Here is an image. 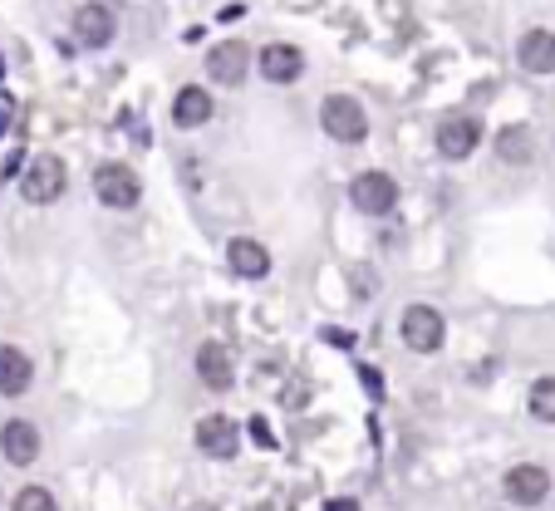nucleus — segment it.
<instances>
[{
    "label": "nucleus",
    "instance_id": "a211bd4d",
    "mask_svg": "<svg viewBox=\"0 0 555 511\" xmlns=\"http://www.w3.org/2000/svg\"><path fill=\"white\" fill-rule=\"evenodd\" d=\"M497 158H501V163H511V168H526V163L536 158V133H531L526 123L501 128V133H497Z\"/></svg>",
    "mask_w": 555,
    "mask_h": 511
},
{
    "label": "nucleus",
    "instance_id": "6ab92c4d",
    "mask_svg": "<svg viewBox=\"0 0 555 511\" xmlns=\"http://www.w3.org/2000/svg\"><path fill=\"white\" fill-rule=\"evenodd\" d=\"M531 418L555 423V379H536L531 384Z\"/></svg>",
    "mask_w": 555,
    "mask_h": 511
},
{
    "label": "nucleus",
    "instance_id": "f257e3e1",
    "mask_svg": "<svg viewBox=\"0 0 555 511\" xmlns=\"http://www.w3.org/2000/svg\"><path fill=\"white\" fill-rule=\"evenodd\" d=\"M320 123L334 143H364L369 138V118H364V104L349 99V94H330L320 104Z\"/></svg>",
    "mask_w": 555,
    "mask_h": 511
},
{
    "label": "nucleus",
    "instance_id": "f3484780",
    "mask_svg": "<svg viewBox=\"0 0 555 511\" xmlns=\"http://www.w3.org/2000/svg\"><path fill=\"white\" fill-rule=\"evenodd\" d=\"M212 114H217V109H212V94H207V89H197V84L177 89V99H172V123H177V128H202Z\"/></svg>",
    "mask_w": 555,
    "mask_h": 511
},
{
    "label": "nucleus",
    "instance_id": "2eb2a0df",
    "mask_svg": "<svg viewBox=\"0 0 555 511\" xmlns=\"http://www.w3.org/2000/svg\"><path fill=\"white\" fill-rule=\"evenodd\" d=\"M197 379H202L212 394H226V389H231L236 369H231V354H226L222 344H202V349H197Z\"/></svg>",
    "mask_w": 555,
    "mask_h": 511
},
{
    "label": "nucleus",
    "instance_id": "6e6552de",
    "mask_svg": "<svg viewBox=\"0 0 555 511\" xmlns=\"http://www.w3.org/2000/svg\"><path fill=\"white\" fill-rule=\"evenodd\" d=\"M74 40L89 45V50H104L113 40V10L109 5H99V0L79 5V10H74Z\"/></svg>",
    "mask_w": 555,
    "mask_h": 511
},
{
    "label": "nucleus",
    "instance_id": "0eeeda50",
    "mask_svg": "<svg viewBox=\"0 0 555 511\" xmlns=\"http://www.w3.org/2000/svg\"><path fill=\"white\" fill-rule=\"evenodd\" d=\"M482 143V123L477 118H467V114H447L443 123H438V153L443 158H467L472 148Z\"/></svg>",
    "mask_w": 555,
    "mask_h": 511
},
{
    "label": "nucleus",
    "instance_id": "9b49d317",
    "mask_svg": "<svg viewBox=\"0 0 555 511\" xmlns=\"http://www.w3.org/2000/svg\"><path fill=\"white\" fill-rule=\"evenodd\" d=\"M246 64H251L246 40H222V45H212V55H207V74H212L217 84H241V79H246Z\"/></svg>",
    "mask_w": 555,
    "mask_h": 511
},
{
    "label": "nucleus",
    "instance_id": "423d86ee",
    "mask_svg": "<svg viewBox=\"0 0 555 511\" xmlns=\"http://www.w3.org/2000/svg\"><path fill=\"white\" fill-rule=\"evenodd\" d=\"M506 497H511L516 507H541V502L551 497V472L536 467V462L511 467V472H506Z\"/></svg>",
    "mask_w": 555,
    "mask_h": 511
},
{
    "label": "nucleus",
    "instance_id": "b1692460",
    "mask_svg": "<svg viewBox=\"0 0 555 511\" xmlns=\"http://www.w3.org/2000/svg\"><path fill=\"white\" fill-rule=\"evenodd\" d=\"M0 74H5V64H0Z\"/></svg>",
    "mask_w": 555,
    "mask_h": 511
},
{
    "label": "nucleus",
    "instance_id": "ddd939ff",
    "mask_svg": "<svg viewBox=\"0 0 555 511\" xmlns=\"http://www.w3.org/2000/svg\"><path fill=\"white\" fill-rule=\"evenodd\" d=\"M226 266H231L241 281H261V276L271 271V251H266L261 241H251V236H236V241L226 246Z\"/></svg>",
    "mask_w": 555,
    "mask_h": 511
},
{
    "label": "nucleus",
    "instance_id": "dca6fc26",
    "mask_svg": "<svg viewBox=\"0 0 555 511\" xmlns=\"http://www.w3.org/2000/svg\"><path fill=\"white\" fill-rule=\"evenodd\" d=\"M261 74H266L271 84H295V79L305 74V55H300L295 45H266V50H261Z\"/></svg>",
    "mask_w": 555,
    "mask_h": 511
},
{
    "label": "nucleus",
    "instance_id": "f8f14e48",
    "mask_svg": "<svg viewBox=\"0 0 555 511\" xmlns=\"http://www.w3.org/2000/svg\"><path fill=\"white\" fill-rule=\"evenodd\" d=\"M236 443H241V428L231 418H222V413H207L197 423V448L207 457H236Z\"/></svg>",
    "mask_w": 555,
    "mask_h": 511
},
{
    "label": "nucleus",
    "instance_id": "4468645a",
    "mask_svg": "<svg viewBox=\"0 0 555 511\" xmlns=\"http://www.w3.org/2000/svg\"><path fill=\"white\" fill-rule=\"evenodd\" d=\"M30 379H35L30 354H25V349H15V344H0V394L20 398L25 389H30Z\"/></svg>",
    "mask_w": 555,
    "mask_h": 511
},
{
    "label": "nucleus",
    "instance_id": "1a4fd4ad",
    "mask_svg": "<svg viewBox=\"0 0 555 511\" xmlns=\"http://www.w3.org/2000/svg\"><path fill=\"white\" fill-rule=\"evenodd\" d=\"M516 59H521V69L536 74V79L555 74V30H526L521 45H516Z\"/></svg>",
    "mask_w": 555,
    "mask_h": 511
},
{
    "label": "nucleus",
    "instance_id": "aec40b11",
    "mask_svg": "<svg viewBox=\"0 0 555 511\" xmlns=\"http://www.w3.org/2000/svg\"><path fill=\"white\" fill-rule=\"evenodd\" d=\"M15 511H59L55 497L45 492V487H25L20 497H15Z\"/></svg>",
    "mask_w": 555,
    "mask_h": 511
},
{
    "label": "nucleus",
    "instance_id": "20e7f679",
    "mask_svg": "<svg viewBox=\"0 0 555 511\" xmlns=\"http://www.w3.org/2000/svg\"><path fill=\"white\" fill-rule=\"evenodd\" d=\"M94 192H99V202H104V207L128 212V207H138L143 182H138V172L123 168V163H104V168L94 172Z\"/></svg>",
    "mask_w": 555,
    "mask_h": 511
},
{
    "label": "nucleus",
    "instance_id": "9d476101",
    "mask_svg": "<svg viewBox=\"0 0 555 511\" xmlns=\"http://www.w3.org/2000/svg\"><path fill=\"white\" fill-rule=\"evenodd\" d=\"M0 453L10 457L15 467H30V462L40 457V428L25 423V418H10V423L0 428Z\"/></svg>",
    "mask_w": 555,
    "mask_h": 511
},
{
    "label": "nucleus",
    "instance_id": "5701e85b",
    "mask_svg": "<svg viewBox=\"0 0 555 511\" xmlns=\"http://www.w3.org/2000/svg\"><path fill=\"white\" fill-rule=\"evenodd\" d=\"M192 511H212V507H192Z\"/></svg>",
    "mask_w": 555,
    "mask_h": 511
},
{
    "label": "nucleus",
    "instance_id": "39448f33",
    "mask_svg": "<svg viewBox=\"0 0 555 511\" xmlns=\"http://www.w3.org/2000/svg\"><path fill=\"white\" fill-rule=\"evenodd\" d=\"M349 202H354L364 217H384V212H393V202H398V182H393L389 172H359V177L349 182Z\"/></svg>",
    "mask_w": 555,
    "mask_h": 511
},
{
    "label": "nucleus",
    "instance_id": "7ed1b4c3",
    "mask_svg": "<svg viewBox=\"0 0 555 511\" xmlns=\"http://www.w3.org/2000/svg\"><path fill=\"white\" fill-rule=\"evenodd\" d=\"M64 182H69L64 163H59L55 153H40V158H30V168H25V177H20V192H25V202L50 207V202H59Z\"/></svg>",
    "mask_w": 555,
    "mask_h": 511
},
{
    "label": "nucleus",
    "instance_id": "4be33fe9",
    "mask_svg": "<svg viewBox=\"0 0 555 511\" xmlns=\"http://www.w3.org/2000/svg\"><path fill=\"white\" fill-rule=\"evenodd\" d=\"M5 128H10V114H5V109H0V133H5Z\"/></svg>",
    "mask_w": 555,
    "mask_h": 511
},
{
    "label": "nucleus",
    "instance_id": "412c9836",
    "mask_svg": "<svg viewBox=\"0 0 555 511\" xmlns=\"http://www.w3.org/2000/svg\"><path fill=\"white\" fill-rule=\"evenodd\" d=\"M325 511H359V507H354L349 497H334V502H330V507H325Z\"/></svg>",
    "mask_w": 555,
    "mask_h": 511
},
{
    "label": "nucleus",
    "instance_id": "f03ea898",
    "mask_svg": "<svg viewBox=\"0 0 555 511\" xmlns=\"http://www.w3.org/2000/svg\"><path fill=\"white\" fill-rule=\"evenodd\" d=\"M398 330H403V344H408L413 354H438L447 340L443 310H433V305H408Z\"/></svg>",
    "mask_w": 555,
    "mask_h": 511
}]
</instances>
